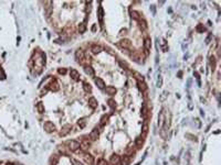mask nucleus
<instances>
[{
    "label": "nucleus",
    "mask_w": 221,
    "mask_h": 165,
    "mask_svg": "<svg viewBox=\"0 0 221 165\" xmlns=\"http://www.w3.org/2000/svg\"><path fill=\"white\" fill-rule=\"evenodd\" d=\"M84 71H85V73H86L88 76H91V77L94 76V70H93L90 65H85L84 66Z\"/></svg>",
    "instance_id": "nucleus-18"
},
{
    "label": "nucleus",
    "mask_w": 221,
    "mask_h": 165,
    "mask_svg": "<svg viewBox=\"0 0 221 165\" xmlns=\"http://www.w3.org/2000/svg\"><path fill=\"white\" fill-rule=\"evenodd\" d=\"M211 38H212V34H209V36H208L207 40H206V43H209L210 40H211Z\"/></svg>",
    "instance_id": "nucleus-43"
},
{
    "label": "nucleus",
    "mask_w": 221,
    "mask_h": 165,
    "mask_svg": "<svg viewBox=\"0 0 221 165\" xmlns=\"http://www.w3.org/2000/svg\"><path fill=\"white\" fill-rule=\"evenodd\" d=\"M109 119H110V117L107 115H104V116H102V118H101V120H100V122H101V125H105L109 122Z\"/></svg>",
    "instance_id": "nucleus-22"
},
{
    "label": "nucleus",
    "mask_w": 221,
    "mask_h": 165,
    "mask_svg": "<svg viewBox=\"0 0 221 165\" xmlns=\"http://www.w3.org/2000/svg\"><path fill=\"white\" fill-rule=\"evenodd\" d=\"M84 57H85L84 52H83L82 50H77L76 52H75V58H76V61L78 63L82 64L83 61H84Z\"/></svg>",
    "instance_id": "nucleus-5"
},
{
    "label": "nucleus",
    "mask_w": 221,
    "mask_h": 165,
    "mask_svg": "<svg viewBox=\"0 0 221 165\" xmlns=\"http://www.w3.org/2000/svg\"><path fill=\"white\" fill-rule=\"evenodd\" d=\"M96 165H109V163H107L106 160H104V159H99V161H97Z\"/></svg>",
    "instance_id": "nucleus-34"
},
{
    "label": "nucleus",
    "mask_w": 221,
    "mask_h": 165,
    "mask_svg": "<svg viewBox=\"0 0 221 165\" xmlns=\"http://www.w3.org/2000/svg\"><path fill=\"white\" fill-rule=\"evenodd\" d=\"M157 85H158V87H160L161 86V78L159 77V79H158V83H157Z\"/></svg>",
    "instance_id": "nucleus-44"
},
{
    "label": "nucleus",
    "mask_w": 221,
    "mask_h": 165,
    "mask_svg": "<svg viewBox=\"0 0 221 165\" xmlns=\"http://www.w3.org/2000/svg\"><path fill=\"white\" fill-rule=\"evenodd\" d=\"M102 46L97 45V44H94V45H92V47H91V52H92L93 54H99L102 52Z\"/></svg>",
    "instance_id": "nucleus-14"
},
{
    "label": "nucleus",
    "mask_w": 221,
    "mask_h": 165,
    "mask_svg": "<svg viewBox=\"0 0 221 165\" xmlns=\"http://www.w3.org/2000/svg\"><path fill=\"white\" fill-rule=\"evenodd\" d=\"M210 66H211V70H212V72L216 70V58L215 56H211L210 57Z\"/></svg>",
    "instance_id": "nucleus-31"
},
{
    "label": "nucleus",
    "mask_w": 221,
    "mask_h": 165,
    "mask_svg": "<svg viewBox=\"0 0 221 165\" xmlns=\"http://www.w3.org/2000/svg\"><path fill=\"white\" fill-rule=\"evenodd\" d=\"M66 144H68V147L70 151H76L78 147H80V142L76 141V140H71V141H69Z\"/></svg>",
    "instance_id": "nucleus-2"
},
{
    "label": "nucleus",
    "mask_w": 221,
    "mask_h": 165,
    "mask_svg": "<svg viewBox=\"0 0 221 165\" xmlns=\"http://www.w3.org/2000/svg\"><path fill=\"white\" fill-rule=\"evenodd\" d=\"M112 165H119L121 164V156L117 154H113L112 157H110V162Z\"/></svg>",
    "instance_id": "nucleus-7"
},
{
    "label": "nucleus",
    "mask_w": 221,
    "mask_h": 165,
    "mask_svg": "<svg viewBox=\"0 0 221 165\" xmlns=\"http://www.w3.org/2000/svg\"><path fill=\"white\" fill-rule=\"evenodd\" d=\"M99 135H100L99 131H97L96 129H94V130H93V131L90 133V135H88V137H90V139L92 140V141H96V140L99 139Z\"/></svg>",
    "instance_id": "nucleus-13"
},
{
    "label": "nucleus",
    "mask_w": 221,
    "mask_h": 165,
    "mask_svg": "<svg viewBox=\"0 0 221 165\" xmlns=\"http://www.w3.org/2000/svg\"><path fill=\"white\" fill-rule=\"evenodd\" d=\"M132 145H133V144H129L128 146H127L126 151H125V153H126V155H129V156H131V155H133V154H134V152H135L134 147H133V149H132Z\"/></svg>",
    "instance_id": "nucleus-26"
},
{
    "label": "nucleus",
    "mask_w": 221,
    "mask_h": 165,
    "mask_svg": "<svg viewBox=\"0 0 221 165\" xmlns=\"http://www.w3.org/2000/svg\"><path fill=\"white\" fill-rule=\"evenodd\" d=\"M196 30H197L198 32H200V33H201V32H203V31H205V28H203V26H202V24H198V25H197V28H196Z\"/></svg>",
    "instance_id": "nucleus-36"
},
{
    "label": "nucleus",
    "mask_w": 221,
    "mask_h": 165,
    "mask_svg": "<svg viewBox=\"0 0 221 165\" xmlns=\"http://www.w3.org/2000/svg\"><path fill=\"white\" fill-rule=\"evenodd\" d=\"M145 138L144 137H142V135H139V137H137L136 138V140H135V144H136V146L138 147V149H141L142 146H143V144H144V142H145Z\"/></svg>",
    "instance_id": "nucleus-10"
},
{
    "label": "nucleus",
    "mask_w": 221,
    "mask_h": 165,
    "mask_svg": "<svg viewBox=\"0 0 221 165\" xmlns=\"http://www.w3.org/2000/svg\"><path fill=\"white\" fill-rule=\"evenodd\" d=\"M119 64H121V66H122L123 68H126V70H127V68H128V65H127L126 63H123L122 61H119Z\"/></svg>",
    "instance_id": "nucleus-42"
},
{
    "label": "nucleus",
    "mask_w": 221,
    "mask_h": 165,
    "mask_svg": "<svg viewBox=\"0 0 221 165\" xmlns=\"http://www.w3.org/2000/svg\"><path fill=\"white\" fill-rule=\"evenodd\" d=\"M70 76H71V78H73L74 80H77L78 77H80V74H78V72H77L76 70H74V68H71Z\"/></svg>",
    "instance_id": "nucleus-16"
},
{
    "label": "nucleus",
    "mask_w": 221,
    "mask_h": 165,
    "mask_svg": "<svg viewBox=\"0 0 221 165\" xmlns=\"http://www.w3.org/2000/svg\"><path fill=\"white\" fill-rule=\"evenodd\" d=\"M97 17H99L100 24L103 26V24H104V10H103L102 7H100L99 10H97Z\"/></svg>",
    "instance_id": "nucleus-8"
},
{
    "label": "nucleus",
    "mask_w": 221,
    "mask_h": 165,
    "mask_svg": "<svg viewBox=\"0 0 221 165\" xmlns=\"http://www.w3.org/2000/svg\"><path fill=\"white\" fill-rule=\"evenodd\" d=\"M151 10H153V13H155V7L151 6Z\"/></svg>",
    "instance_id": "nucleus-47"
},
{
    "label": "nucleus",
    "mask_w": 221,
    "mask_h": 165,
    "mask_svg": "<svg viewBox=\"0 0 221 165\" xmlns=\"http://www.w3.org/2000/svg\"><path fill=\"white\" fill-rule=\"evenodd\" d=\"M138 24H139V28L142 29V30H146L147 29V23H146V21L145 20H143V19H139L138 20Z\"/></svg>",
    "instance_id": "nucleus-25"
},
{
    "label": "nucleus",
    "mask_w": 221,
    "mask_h": 165,
    "mask_svg": "<svg viewBox=\"0 0 221 165\" xmlns=\"http://www.w3.org/2000/svg\"><path fill=\"white\" fill-rule=\"evenodd\" d=\"M58 160H59V157L56 156V155H52V157H51V164L55 165L56 162H58Z\"/></svg>",
    "instance_id": "nucleus-35"
},
{
    "label": "nucleus",
    "mask_w": 221,
    "mask_h": 165,
    "mask_svg": "<svg viewBox=\"0 0 221 165\" xmlns=\"http://www.w3.org/2000/svg\"><path fill=\"white\" fill-rule=\"evenodd\" d=\"M126 32H127L126 30H122V31H121V34H123V33H124V34H125V33H126Z\"/></svg>",
    "instance_id": "nucleus-46"
},
{
    "label": "nucleus",
    "mask_w": 221,
    "mask_h": 165,
    "mask_svg": "<svg viewBox=\"0 0 221 165\" xmlns=\"http://www.w3.org/2000/svg\"><path fill=\"white\" fill-rule=\"evenodd\" d=\"M131 16L133 19H135V20H139V13L137 11H131Z\"/></svg>",
    "instance_id": "nucleus-33"
},
{
    "label": "nucleus",
    "mask_w": 221,
    "mask_h": 165,
    "mask_svg": "<svg viewBox=\"0 0 221 165\" xmlns=\"http://www.w3.org/2000/svg\"><path fill=\"white\" fill-rule=\"evenodd\" d=\"M132 162V157L129 155H124L123 157H121V164L122 165H128Z\"/></svg>",
    "instance_id": "nucleus-11"
},
{
    "label": "nucleus",
    "mask_w": 221,
    "mask_h": 165,
    "mask_svg": "<svg viewBox=\"0 0 221 165\" xmlns=\"http://www.w3.org/2000/svg\"><path fill=\"white\" fill-rule=\"evenodd\" d=\"M43 128H44V130H45V132H48V133H51V132L55 131V125L50 121H46L45 123H44Z\"/></svg>",
    "instance_id": "nucleus-4"
},
{
    "label": "nucleus",
    "mask_w": 221,
    "mask_h": 165,
    "mask_svg": "<svg viewBox=\"0 0 221 165\" xmlns=\"http://www.w3.org/2000/svg\"><path fill=\"white\" fill-rule=\"evenodd\" d=\"M58 72H59V74H61V75H65V74H66V70H65V68H59Z\"/></svg>",
    "instance_id": "nucleus-37"
},
{
    "label": "nucleus",
    "mask_w": 221,
    "mask_h": 165,
    "mask_svg": "<svg viewBox=\"0 0 221 165\" xmlns=\"http://www.w3.org/2000/svg\"><path fill=\"white\" fill-rule=\"evenodd\" d=\"M142 130H143V135H142V137L145 138V135H146L147 132H148V124H147V122H144L143 127H142Z\"/></svg>",
    "instance_id": "nucleus-30"
},
{
    "label": "nucleus",
    "mask_w": 221,
    "mask_h": 165,
    "mask_svg": "<svg viewBox=\"0 0 221 165\" xmlns=\"http://www.w3.org/2000/svg\"><path fill=\"white\" fill-rule=\"evenodd\" d=\"M147 107H146V105H143V107H142V117H144V118H146L147 117Z\"/></svg>",
    "instance_id": "nucleus-32"
},
{
    "label": "nucleus",
    "mask_w": 221,
    "mask_h": 165,
    "mask_svg": "<svg viewBox=\"0 0 221 165\" xmlns=\"http://www.w3.org/2000/svg\"><path fill=\"white\" fill-rule=\"evenodd\" d=\"M133 75H134V77L137 79V82H144V76H143V75H141L139 73L134 72V73H133Z\"/></svg>",
    "instance_id": "nucleus-24"
},
{
    "label": "nucleus",
    "mask_w": 221,
    "mask_h": 165,
    "mask_svg": "<svg viewBox=\"0 0 221 165\" xmlns=\"http://www.w3.org/2000/svg\"><path fill=\"white\" fill-rule=\"evenodd\" d=\"M85 30H86V21L82 22V23L78 25V32H80V33H84Z\"/></svg>",
    "instance_id": "nucleus-23"
},
{
    "label": "nucleus",
    "mask_w": 221,
    "mask_h": 165,
    "mask_svg": "<svg viewBox=\"0 0 221 165\" xmlns=\"http://www.w3.org/2000/svg\"><path fill=\"white\" fill-rule=\"evenodd\" d=\"M6 78V75H4L3 71H2V68L0 67V79H4Z\"/></svg>",
    "instance_id": "nucleus-39"
},
{
    "label": "nucleus",
    "mask_w": 221,
    "mask_h": 165,
    "mask_svg": "<svg viewBox=\"0 0 221 165\" xmlns=\"http://www.w3.org/2000/svg\"><path fill=\"white\" fill-rule=\"evenodd\" d=\"M150 47H151V40L149 38H146L144 41V50L148 52L150 50Z\"/></svg>",
    "instance_id": "nucleus-12"
},
{
    "label": "nucleus",
    "mask_w": 221,
    "mask_h": 165,
    "mask_svg": "<svg viewBox=\"0 0 221 165\" xmlns=\"http://www.w3.org/2000/svg\"><path fill=\"white\" fill-rule=\"evenodd\" d=\"M71 130H72V125L71 124L63 125L62 129H61V131H60V137H65V135H68L69 133H70Z\"/></svg>",
    "instance_id": "nucleus-3"
},
{
    "label": "nucleus",
    "mask_w": 221,
    "mask_h": 165,
    "mask_svg": "<svg viewBox=\"0 0 221 165\" xmlns=\"http://www.w3.org/2000/svg\"><path fill=\"white\" fill-rule=\"evenodd\" d=\"M45 9H46V16L50 17L51 12H52V7H48V8H45Z\"/></svg>",
    "instance_id": "nucleus-41"
},
{
    "label": "nucleus",
    "mask_w": 221,
    "mask_h": 165,
    "mask_svg": "<svg viewBox=\"0 0 221 165\" xmlns=\"http://www.w3.org/2000/svg\"><path fill=\"white\" fill-rule=\"evenodd\" d=\"M48 87H49V89L52 90V92H58V90L60 89V86H59V84H58V82H56L55 79H53L52 82L50 83V85H49Z\"/></svg>",
    "instance_id": "nucleus-9"
},
{
    "label": "nucleus",
    "mask_w": 221,
    "mask_h": 165,
    "mask_svg": "<svg viewBox=\"0 0 221 165\" xmlns=\"http://www.w3.org/2000/svg\"><path fill=\"white\" fill-rule=\"evenodd\" d=\"M105 92H106L107 95L113 96L116 94V88L113 87V86H109V87H105Z\"/></svg>",
    "instance_id": "nucleus-17"
},
{
    "label": "nucleus",
    "mask_w": 221,
    "mask_h": 165,
    "mask_svg": "<svg viewBox=\"0 0 221 165\" xmlns=\"http://www.w3.org/2000/svg\"><path fill=\"white\" fill-rule=\"evenodd\" d=\"M117 46L121 48H125V50H129V48H132V42L127 39H123L117 43Z\"/></svg>",
    "instance_id": "nucleus-1"
},
{
    "label": "nucleus",
    "mask_w": 221,
    "mask_h": 165,
    "mask_svg": "<svg viewBox=\"0 0 221 165\" xmlns=\"http://www.w3.org/2000/svg\"><path fill=\"white\" fill-rule=\"evenodd\" d=\"M80 146H81V149H82L83 151H85V150H87L88 147H90V142H88L87 140H84V141H82L80 143Z\"/></svg>",
    "instance_id": "nucleus-21"
},
{
    "label": "nucleus",
    "mask_w": 221,
    "mask_h": 165,
    "mask_svg": "<svg viewBox=\"0 0 221 165\" xmlns=\"http://www.w3.org/2000/svg\"><path fill=\"white\" fill-rule=\"evenodd\" d=\"M181 76H183V73L179 72V73H178V77H181Z\"/></svg>",
    "instance_id": "nucleus-45"
},
{
    "label": "nucleus",
    "mask_w": 221,
    "mask_h": 165,
    "mask_svg": "<svg viewBox=\"0 0 221 165\" xmlns=\"http://www.w3.org/2000/svg\"><path fill=\"white\" fill-rule=\"evenodd\" d=\"M85 121H86V118H82V119L78 120L77 124L80 125V128H82V129H83V128H85V125H86V122H85Z\"/></svg>",
    "instance_id": "nucleus-29"
},
{
    "label": "nucleus",
    "mask_w": 221,
    "mask_h": 165,
    "mask_svg": "<svg viewBox=\"0 0 221 165\" xmlns=\"http://www.w3.org/2000/svg\"><path fill=\"white\" fill-rule=\"evenodd\" d=\"M137 86H138L139 90H141L142 93H144V92H146V90H147V85L145 84V82H138V83H137Z\"/></svg>",
    "instance_id": "nucleus-20"
},
{
    "label": "nucleus",
    "mask_w": 221,
    "mask_h": 165,
    "mask_svg": "<svg viewBox=\"0 0 221 165\" xmlns=\"http://www.w3.org/2000/svg\"><path fill=\"white\" fill-rule=\"evenodd\" d=\"M7 165H12V164H7Z\"/></svg>",
    "instance_id": "nucleus-48"
},
{
    "label": "nucleus",
    "mask_w": 221,
    "mask_h": 165,
    "mask_svg": "<svg viewBox=\"0 0 221 165\" xmlns=\"http://www.w3.org/2000/svg\"><path fill=\"white\" fill-rule=\"evenodd\" d=\"M95 84H96V86L100 88V89H104L105 88V83L102 78H99V77L95 78Z\"/></svg>",
    "instance_id": "nucleus-15"
},
{
    "label": "nucleus",
    "mask_w": 221,
    "mask_h": 165,
    "mask_svg": "<svg viewBox=\"0 0 221 165\" xmlns=\"http://www.w3.org/2000/svg\"><path fill=\"white\" fill-rule=\"evenodd\" d=\"M88 105H90V107H91V108L95 109V108L97 107V100L95 99L94 97H91L90 99H88Z\"/></svg>",
    "instance_id": "nucleus-19"
},
{
    "label": "nucleus",
    "mask_w": 221,
    "mask_h": 165,
    "mask_svg": "<svg viewBox=\"0 0 221 165\" xmlns=\"http://www.w3.org/2000/svg\"><path fill=\"white\" fill-rule=\"evenodd\" d=\"M83 160H84V162L86 164H90V165L94 164V157H93L91 154H88V153L83 154Z\"/></svg>",
    "instance_id": "nucleus-6"
},
{
    "label": "nucleus",
    "mask_w": 221,
    "mask_h": 165,
    "mask_svg": "<svg viewBox=\"0 0 221 165\" xmlns=\"http://www.w3.org/2000/svg\"><path fill=\"white\" fill-rule=\"evenodd\" d=\"M83 88H84V90L86 93H91L92 92V87H91V85L88 83H86V82H84L83 83Z\"/></svg>",
    "instance_id": "nucleus-28"
},
{
    "label": "nucleus",
    "mask_w": 221,
    "mask_h": 165,
    "mask_svg": "<svg viewBox=\"0 0 221 165\" xmlns=\"http://www.w3.org/2000/svg\"><path fill=\"white\" fill-rule=\"evenodd\" d=\"M107 103H109V105H110L112 108H114V107H115V105H116V103H115V101H114L113 99H110L109 101H107Z\"/></svg>",
    "instance_id": "nucleus-38"
},
{
    "label": "nucleus",
    "mask_w": 221,
    "mask_h": 165,
    "mask_svg": "<svg viewBox=\"0 0 221 165\" xmlns=\"http://www.w3.org/2000/svg\"><path fill=\"white\" fill-rule=\"evenodd\" d=\"M71 162L73 163V165H82L80 163V161H77V160H75V159H71Z\"/></svg>",
    "instance_id": "nucleus-40"
},
{
    "label": "nucleus",
    "mask_w": 221,
    "mask_h": 165,
    "mask_svg": "<svg viewBox=\"0 0 221 165\" xmlns=\"http://www.w3.org/2000/svg\"><path fill=\"white\" fill-rule=\"evenodd\" d=\"M37 110H38L39 114H43L44 112V105L42 102H39L38 105H37Z\"/></svg>",
    "instance_id": "nucleus-27"
}]
</instances>
